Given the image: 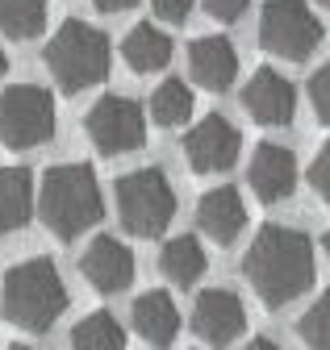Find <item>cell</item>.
<instances>
[{
    "mask_svg": "<svg viewBox=\"0 0 330 350\" xmlns=\"http://www.w3.org/2000/svg\"><path fill=\"white\" fill-rule=\"evenodd\" d=\"M242 275L268 309H284L314 284V242L293 226H264L246 246Z\"/></svg>",
    "mask_w": 330,
    "mask_h": 350,
    "instance_id": "obj_1",
    "label": "cell"
},
{
    "mask_svg": "<svg viewBox=\"0 0 330 350\" xmlns=\"http://www.w3.org/2000/svg\"><path fill=\"white\" fill-rule=\"evenodd\" d=\"M105 200L97 171L88 163H63L42 175V192H38V217L55 238H79L88 226L101 221Z\"/></svg>",
    "mask_w": 330,
    "mask_h": 350,
    "instance_id": "obj_2",
    "label": "cell"
},
{
    "mask_svg": "<svg viewBox=\"0 0 330 350\" xmlns=\"http://www.w3.org/2000/svg\"><path fill=\"white\" fill-rule=\"evenodd\" d=\"M0 313L21 329H51L67 313V288L59 267L47 254H34L5 275V292H0Z\"/></svg>",
    "mask_w": 330,
    "mask_h": 350,
    "instance_id": "obj_3",
    "label": "cell"
},
{
    "mask_svg": "<svg viewBox=\"0 0 330 350\" xmlns=\"http://www.w3.org/2000/svg\"><path fill=\"white\" fill-rule=\"evenodd\" d=\"M47 67L59 79L63 92H84V88H97L109 75V38L97 25L71 17L47 42Z\"/></svg>",
    "mask_w": 330,
    "mask_h": 350,
    "instance_id": "obj_4",
    "label": "cell"
},
{
    "mask_svg": "<svg viewBox=\"0 0 330 350\" xmlns=\"http://www.w3.org/2000/svg\"><path fill=\"white\" fill-rule=\"evenodd\" d=\"M117 213L134 238H159L176 217V192L159 167H138L117 180Z\"/></svg>",
    "mask_w": 330,
    "mask_h": 350,
    "instance_id": "obj_5",
    "label": "cell"
},
{
    "mask_svg": "<svg viewBox=\"0 0 330 350\" xmlns=\"http://www.w3.org/2000/svg\"><path fill=\"white\" fill-rule=\"evenodd\" d=\"M55 138V100L38 83H13L0 92V142L9 150H34Z\"/></svg>",
    "mask_w": 330,
    "mask_h": 350,
    "instance_id": "obj_6",
    "label": "cell"
},
{
    "mask_svg": "<svg viewBox=\"0 0 330 350\" xmlns=\"http://www.w3.org/2000/svg\"><path fill=\"white\" fill-rule=\"evenodd\" d=\"M259 46L276 59H305L322 46V21L305 0H268L259 13Z\"/></svg>",
    "mask_w": 330,
    "mask_h": 350,
    "instance_id": "obj_7",
    "label": "cell"
},
{
    "mask_svg": "<svg viewBox=\"0 0 330 350\" xmlns=\"http://www.w3.org/2000/svg\"><path fill=\"white\" fill-rule=\"evenodd\" d=\"M84 129L101 154H130V150L147 146V117L126 96H101L88 109Z\"/></svg>",
    "mask_w": 330,
    "mask_h": 350,
    "instance_id": "obj_8",
    "label": "cell"
},
{
    "mask_svg": "<svg viewBox=\"0 0 330 350\" xmlns=\"http://www.w3.org/2000/svg\"><path fill=\"white\" fill-rule=\"evenodd\" d=\"M238 150H242V134L222 117V113H210L201 125H192L184 134V159L196 175H218V171H230L238 163Z\"/></svg>",
    "mask_w": 330,
    "mask_h": 350,
    "instance_id": "obj_9",
    "label": "cell"
},
{
    "mask_svg": "<svg viewBox=\"0 0 330 350\" xmlns=\"http://www.w3.org/2000/svg\"><path fill=\"white\" fill-rule=\"evenodd\" d=\"M192 329L210 346H230L246 329V309L242 300L226 288H205L192 304Z\"/></svg>",
    "mask_w": 330,
    "mask_h": 350,
    "instance_id": "obj_10",
    "label": "cell"
},
{
    "mask_svg": "<svg viewBox=\"0 0 330 350\" xmlns=\"http://www.w3.org/2000/svg\"><path fill=\"white\" fill-rule=\"evenodd\" d=\"M242 105H246V113H251L259 125L280 129V125H288L297 117V88L288 83L280 71L259 67L251 79H246V88H242Z\"/></svg>",
    "mask_w": 330,
    "mask_h": 350,
    "instance_id": "obj_11",
    "label": "cell"
},
{
    "mask_svg": "<svg viewBox=\"0 0 330 350\" xmlns=\"http://www.w3.org/2000/svg\"><path fill=\"white\" fill-rule=\"evenodd\" d=\"M246 184H251V192L264 204L288 200L297 188V154L276 142H259L251 154V167H246Z\"/></svg>",
    "mask_w": 330,
    "mask_h": 350,
    "instance_id": "obj_12",
    "label": "cell"
},
{
    "mask_svg": "<svg viewBox=\"0 0 330 350\" xmlns=\"http://www.w3.org/2000/svg\"><path fill=\"white\" fill-rule=\"evenodd\" d=\"M79 271L97 292H126L134 284V254L126 242H117L109 234L92 238L84 258H79Z\"/></svg>",
    "mask_w": 330,
    "mask_h": 350,
    "instance_id": "obj_13",
    "label": "cell"
},
{
    "mask_svg": "<svg viewBox=\"0 0 330 350\" xmlns=\"http://www.w3.org/2000/svg\"><path fill=\"white\" fill-rule=\"evenodd\" d=\"M188 71L201 88L210 92H226V88L238 79V55L230 46V38H218V33H205L188 46Z\"/></svg>",
    "mask_w": 330,
    "mask_h": 350,
    "instance_id": "obj_14",
    "label": "cell"
},
{
    "mask_svg": "<svg viewBox=\"0 0 330 350\" xmlns=\"http://www.w3.org/2000/svg\"><path fill=\"white\" fill-rule=\"evenodd\" d=\"M196 226L205 230V238H214L218 246H230L242 226H246V204L238 196V188H214L196 200Z\"/></svg>",
    "mask_w": 330,
    "mask_h": 350,
    "instance_id": "obj_15",
    "label": "cell"
},
{
    "mask_svg": "<svg viewBox=\"0 0 330 350\" xmlns=\"http://www.w3.org/2000/svg\"><path fill=\"white\" fill-rule=\"evenodd\" d=\"M130 317H134L138 334H142L151 346H168V342L180 334V309H176V300H172L168 292H159V288H151V292H142V296L134 300Z\"/></svg>",
    "mask_w": 330,
    "mask_h": 350,
    "instance_id": "obj_16",
    "label": "cell"
},
{
    "mask_svg": "<svg viewBox=\"0 0 330 350\" xmlns=\"http://www.w3.org/2000/svg\"><path fill=\"white\" fill-rule=\"evenodd\" d=\"M34 217V180L25 167H5L0 163V234H13L29 226Z\"/></svg>",
    "mask_w": 330,
    "mask_h": 350,
    "instance_id": "obj_17",
    "label": "cell"
},
{
    "mask_svg": "<svg viewBox=\"0 0 330 350\" xmlns=\"http://www.w3.org/2000/svg\"><path fill=\"white\" fill-rule=\"evenodd\" d=\"M121 59L134 75H151V71H163L172 63V38L155 29V25H134L121 42Z\"/></svg>",
    "mask_w": 330,
    "mask_h": 350,
    "instance_id": "obj_18",
    "label": "cell"
},
{
    "mask_svg": "<svg viewBox=\"0 0 330 350\" xmlns=\"http://www.w3.org/2000/svg\"><path fill=\"white\" fill-rule=\"evenodd\" d=\"M159 271L168 275L172 284H180V288H192L205 275V250H201V242L192 234L172 238L168 246L159 250Z\"/></svg>",
    "mask_w": 330,
    "mask_h": 350,
    "instance_id": "obj_19",
    "label": "cell"
},
{
    "mask_svg": "<svg viewBox=\"0 0 330 350\" xmlns=\"http://www.w3.org/2000/svg\"><path fill=\"white\" fill-rule=\"evenodd\" d=\"M47 25V0H0V33L13 42H29Z\"/></svg>",
    "mask_w": 330,
    "mask_h": 350,
    "instance_id": "obj_20",
    "label": "cell"
},
{
    "mask_svg": "<svg viewBox=\"0 0 330 350\" xmlns=\"http://www.w3.org/2000/svg\"><path fill=\"white\" fill-rule=\"evenodd\" d=\"M151 117L155 125H184L192 117V92L184 79H163L155 92H151Z\"/></svg>",
    "mask_w": 330,
    "mask_h": 350,
    "instance_id": "obj_21",
    "label": "cell"
},
{
    "mask_svg": "<svg viewBox=\"0 0 330 350\" xmlns=\"http://www.w3.org/2000/svg\"><path fill=\"white\" fill-rule=\"evenodd\" d=\"M71 350H126V329L109 313H88L71 329Z\"/></svg>",
    "mask_w": 330,
    "mask_h": 350,
    "instance_id": "obj_22",
    "label": "cell"
},
{
    "mask_svg": "<svg viewBox=\"0 0 330 350\" xmlns=\"http://www.w3.org/2000/svg\"><path fill=\"white\" fill-rule=\"evenodd\" d=\"M297 334L309 350H330V292L305 309V317L297 321Z\"/></svg>",
    "mask_w": 330,
    "mask_h": 350,
    "instance_id": "obj_23",
    "label": "cell"
},
{
    "mask_svg": "<svg viewBox=\"0 0 330 350\" xmlns=\"http://www.w3.org/2000/svg\"><path fill=\"white\" fill-rule=\"evenodd\" d=\"M309 100H314V113L330 125V63L309 79Z\"/></svg>",
    "mask_w": 330,
    "mask_h": 350,
    "instance_id": "obj_24",
    "label": "cell"
},
{
    "mask_svg": "<svg viewBox=\"0 0 330 350\" xmlns=\"http://www.w3.org/2000/svg\"><path fill=\"white\" fill-rule=\"evenodd\" d=\"M309 188L322 196V200H330V142L318 150V159L309 163Z\"/></svg>",
    "mask_w": 330,
    "mask_h": 350,
    "instance_id": "obj_25",
    "label": "cell"
},
{
    "mask_svg": "<svg viewBox=\"0 0 330 350\" xmlns=\"http://www.w3.org/2000/svg\"><path fill=\"white\" fill-rule=\"evenodd\" d=\"M151 9H155L159 21L180 25V21H188V13H192V0H151Z\"/></svg>",
    "mask_w": 330,
    "mask_h": 350,
    "instance_id": "obj_26",
    "label": "cell"
},
{
    "mask_svg": "<svg viewBox=\"0 0 330 350\" xmlns=\"http://www.w3.org/2000/svg\"><path fill=\"white\" fill-rule=\"evenodd\" d=\"M242 9H246V0H205V13L218 21H238Z\"/></svg>",
    "mask_w": 330,
    "mask_h": 350,
    "instance_id": "obj_27",
    "label": "cell"
},
{
    "mask_svg": "<svg viewBox=\"0 0 330 350\" xmlns=\"http://www.w3.org/2000/svg\"><path fill=\"white\" fill-rule=\"evenodd\" d=\"M92 5H97L101 13H126V9L138 5V0H92Z\"/></svg>",
    "mask_w": 330,
    "mask_h": 350,
    "instance_id": "obj_28",
    "label": "cell"
},
{
    "mask_svg": "<svg viewBox=\"0 0 330 350\" xmlns=\"http://www.w3.org/2000/svg\"><path fill=\"white\" fill-rule=\"evenodd\" d=\"M246 350H280V346H276V342H268V338H255V342L246 346Z\"/></svg>",
    "mask_w": 330,
    "mask_h": 350,
    "instance_id": "obj_29",
    "label": "cell"
},
{
    "mask_svg": "<svg viewBox=\"0 0 330 350\" xmlns=\"http://www.w3.org/2000/svg\"><path fill=\"white\" fill-rule=\"evenodd\" d=\"M322 246H326V258H330V230H326V238H322Z\"/></svg>",
    "mask_w": 330,
    "mask_h": 350,
    "instance_id": "obj_30",
    "label": "cell"
},
{
    "mask_svg": "<svg viewBox=\"0 0 330 350\" xmlns=\"http://www.w3.org/2000/svg\"><path fill=\"white\" fill-rule=\"evenodd\" d=\"M9 350H38V346H25V342H17V346H9Z\"/></svg>",
    "mask_w": 330,
    "mask_h": 350,
    "instance_id": "obj_31",
    "label": "cell"
},
{
    "mask_svg": "<svg viewBox=\"0 0 330 350\" xmlns=\"http://www.w3.org/2000/svg\"><path fill=\"white\" fill-rule=\"evenodd\" d=\"M0 75H5V51H0Z\"/></svg>",
    "mask_w": 330,
    "mask_h": 350,
    "instance_id": "obj_32",
    "label": "cell"
},
{
    "mask_svg": "<svg viewBox=\"0 0 330 350\" xmlns=\"http://www.w3.org/2000/svg\"><path fill=\"white\" fill-rule=\"evenodd\" d=\"M318 5H322V9H330V0H318Z\"/></svg>",
    "mask_w": 330,
    "mask_h": 350,
    "instance_id": "obj_33",
    "label": "cell"
}]
</instances>
